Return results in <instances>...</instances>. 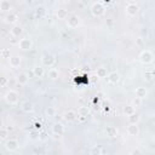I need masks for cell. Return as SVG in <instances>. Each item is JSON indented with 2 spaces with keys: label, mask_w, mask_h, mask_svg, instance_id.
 I'll use <instances>...</instances> for the list:
<instances>
[{
  "label": "cell",
  "mask_w": 155,
  "mask_h": 155,
  "mask_svg": "<svg viewBox=\"0 0 155 155\" xmlns=\"http://www.w3.org/2000/svg\"><path fill=\"white\" fill-rule=\"evenodd\" d=\"M33 71H34L35 78H39V79L45 75V69H44L42 65H35V67L33 68Z\"/></svg>",
  "instance_id": "603a6c76"
},
{
  "label": "cell",
  "mask_w": 155,
  "mask_h": 155,
  "mask_svg": "<svg viewBox=\"0 0 155 155\" xmlns=\"http://www.w3.org/2000/svg\"><path fill=\"white\" fill-rule=\"evenodd\" d=\"M80 25V17L78 15H70L67 19V27L70 29H75Z\"/></svg>",
  "instance_id": "8992f818"
},
{
  "label": "cell",
  "mask_w": 155,
  "mask_h": 155,
  "mask_svg": "<svg viewBox=\"0 0 155 155\" xmlns=\"http://www.w3.org/2000/svg\"><path fill=\"white\" fill-rule=\"evenodd\" d=\"M149 121H150V122H155V116H151V117L149 119Z\"/></svg>",
  "instance_id": "b9f144b4"
},
{
  "label": "cell",
  "mask_w": 155,
  "mask_h": 155,
  "mask_svg": "<svg viewBox=\"0 0 155 155\" xmlns=\"http://www.w3.org/2000/svg\"><path fill=\"white\" fill-rule=\"evenodd\" d=\"M29 76H28V74L27 73H24V71H22V73H18L17 75H16V82L18 84V85H27L28 84V81H29Z\"/></svg>",
  "instance_id": "8fae6325"
},
{
  "label": "cell",
  "mask_w": 155,
  "mask_h": 155,
  "mask_svg": "<svg viewBox=\"0 0 155 155\" xmlns=\"http://www.w3.org/2000/svg\"><path fill=\"white\" fill-rule=\"evenodd\" d=\"M105 134H107L108 137H110V138L116 137V136H117V128H116L115 126H107V128H105Z\"/></svg>",
  "instance_id": "d4e9b609"
},
{
  "label": "cell",
  "mask_w": 155,
  "mask_h": 155,
  "mask_svg": "<svg viewBox=\"0 0 155 155\" xmlns=\"http://www.w3.org/2000/svg\"><path fill=\"white\" fill-rule=\"evenodd\" d=\"M126 15L127 16H130V17H134V16H137V13H138V11H139V6L137 5V4H134V2H128L127 5H126Z\"/></svg>",
  "instance_id": "52a82bcc"
},
{
  "label": "cell",
  "mask_w": 155,
  "mask_h": 155,
  "mask_svg": "<svg viewBox=\"0 0 155 155\" xmlns=\"http://www.w3.org/2000/svg\"><path fill=\"white\" fill-rule=\"evenodd\" d=\"M41 128V124L40 122H35V130H40Z\"/></svg>",
  "instance_id": "f35d334b"
},
{
  "label": "cell",
  "mask_w": 155,
  "mask_h": 155,
  "mask_svg": "<svg viewBox=\"0 0 155 155\" xmlns=\"http://www.w3.org/2000/svg\"><path fill=\"white\" fill-rule=\"evenodd\" d=\"M19 147V143L17 139H13V138H10L5 142V149L8 150V151H15L17 150V148Z\"/></svg>",
  "instance_id": "9c48e42d"
},
{
  "label": "cell",
  "mask_w": 155,
  "mask_h": 155,
  "mask_svg": "<svg viewBox=\"0 0 155 155\" xmlns=\"http://www.w3.org/2000/svg\"><path fill=\"white\" fill-rule=\"evenodd\" d=\"M63 119H64L67 122H74V121H76V119H78V113H76L75 110H73V109L67 110V111L64 113V115H63Z\"/></svg>",
  "instance_id": "30bf717a"
},
{
  "label": "cell",
  "mask_w": 155,
  "mask_h": 155,
  "mask_svg": "<svg viewBox=\"0 0 155 155\" xmlns=\"http://www.w3.org/2000/svg\"><path fill=\"white\" fill-rule=\"evenodd\" d=\"M56 114H57V110H56L54 107H46V109H45V115H46L47 117H54Z\"/></svg>",
  "instance_id": "83f0119b"
},
{
  "label": "cell",
  "mask_w": 155,
  "mask_h": 155,
  "mask_svg": "<svg viewBox=\"0 0 155 155\" xmlns=\"http://www.w3.org/2000/svg\"><path fill=\"white\" fill-rule=\"evenodd\" d=\"M21 109H22V111H24L27 114H30V113L34 111V104L30 101H24L21 104Z\"/></svg>",
  "instance_id": "7c38bea8"
},
{
  "label": "cell",
  "mask_w": 155,
  "mask_h": 155,
  "mask_svg": "<svg viewBox=\"0 0 155 155\" xmlns=\"http://www.w3.org/2000/svg\"><path fill=\"white\" fill-rule=\"evenodd\" d=\"M122 113H124L126 116H130V115H132V114L136 113V107H134L133 104H127V105H125V107L122 108Z\"/></svg>",
  "instance_id": "7402d4cb"
},
{
  "label": "cell",
  "mask_w": 155,
  "mask_h": 155,
  "mask_svg": "<svg viewBox=\"0 0 155 155\" xmlns=\"http://www.w3.org/2000/svg\"><path fill=\"white\" fill-rule=\"evenodd\" d=\"M8 63H10V67L11 68H18L19 65H21V63H22V58L19 57V56H16V54H13V56H11L10 58H8Z\"/></svg>",
  "instance_id": "5bb4252c"
},
{
  "label": "cell",
  "mask_w": 155,
  "mask_h": 155,
  "mask_svg": "<svg viewBox=\"0 0 155 155\" xmlns=\"http://www.w3.org/2000/svg\"><path fill=\"white\" fill-rule=\"evenodd\" d=\"M1 57L2 58H10L11 56H10V51L7 50V48H2L1 50Z\"/></svg>",
  "instance_id": "d590c367"
},
{
  "label": "cell",
  "mask_w": 155,
  "mask_h": 155,
  "mask_svg": "<svg viewBox=\"0 0 155 155\" xmlns=\"http://www.w3.org/2000/svg\"><path fill=\"white\" fill-rule=\"evenodd\" d=\"M134 94H136V97H139V98L144 99L148 96V90L145 87H143V86H139V87H137L134 90Z\"/></svg>",
  "instance_id": "ac0fdd59"
},
{
  "label": "cell",
  "mask_w": 155,
  "mask_h": 155,
  "mask_svg": "<svg viewBox=\"0 0 155 155\" xmlns=\"http://www.w3.org/2000/svg\"><path fill=\"white\" fill-rule=\"evenodd\" d=\"M88 153H90L91 155H102V154H104V153H107V151H105L101 145H92Z\"/></svg>",
  "instance_id": "d6986e66"
},
{
  "label": "cell",
  "mask_w": 155,
  "mask_h": 155,
  "mask_svg": "<svg viewBox=\"0 0 155 155\" xmlns=\"http://www.w3.org/2000/svg\"><path fill=\"white\" fill-rule=\"evenodd\" d=\"M147 34H148V29H147V28H143V30H142V35H145V36H147Z\"/></svg>",
  "instance_id": "60d3db41"
},
{
  "label": "cell",
  "mask_w": 155,
  "mask_h": 155,
  "mask_svg": "<svg viewBox=\"0 0 155 155\" xmlns=\"http://www.w3.org/2000/svg\"><path fill=\"white\" fill-rule=\"evenodd\" d=\"M7 134H8V130L2 126V128H1V131H0V138H1V139H6Z\"/></svg>",
  "instance_id": "e575fe53"
},
{
  "label": "cell",
  "mask_w": 155,
  "mask_h": 155,
  "mask_svg": "<svg viewBox=\"0 0 155 155\" xmlns=\"http://www.w3.org/2000/svg\"><path fill=\"white\" fill-rule=\"evenodd\" d=\"M154 78H155V74L153 73V71H145L144 73V79L147 80V81H153L154 80Z\"/></svg>",
  "instance_id": "4dcf8cb0"
},
{
  "label": "cell",
  "mask_w": 155,
  "mask_h": 155,
  "mask_svg": "<svg viewBox=\"0 0 155 155\" xmlns=\"http://www.w3.org/2000/svg\"><path fill=\"white\" fill-rule=\"evenodd\" d=\"M47 78L50 80H52V81L58 80V78H59V70L57 68H50L48 71H47Z\"/></svg>",
  "instance_id": "2e32d148"
},
{
  "label": "cell",
  "mask_w": 155,
  "mask_h": 155,
  "mask_svg": "<svg viewBox=\"0 0 155 155\" xmlns=\"http://www.w3.org/2000/svg\"><path fill=\"white\" fill-rule=\"evenodd\" d=\"M51 130H52V133H53L56 137H58V138L64 133V126H63L62 122H54V124L52 125Z\"/></svg>",
  "instance_id": "ba28073f"
},
{
  "label": "cell",
  "mask_w": 155,
  "mask_h": 155,
  "mask_svg": "<svg viewBox=\"0 0 155 155\" xmlns=\"http://www.w3.org/2000/svg\"><path fill=\"white\" fill-rule=\"evenodd\" d=\"M34 16H35V18H38V19L45 17V16H46V8H45L44 6H38V7L35 8V11H34Z\"/></svg>",
  "instance_id": "ffe728a7"
},
{
  "label": "cell",
  "mask_w": 155,
  "mask_h": 155,
  "mask_svg": "<svg viewBox=\"0 0 155 155\" xmlns=\"http://www.w3.org/2000/svg\"><path fill=\"white\" fill-rule=\"evenodd\" d=\"M142 103H143V99H142V98H139V97H134V98H133V101H132V104H133L136 108L140 107V105H142Z\"/></svg>",
  "instance_id": "836d02e7"
},
{
  "label": "cell",
  "mask_w": 155,
  "mask_h": 155,
  "mask_svg": "<svg viewBox=\"0 0 155 155\" xmlns=\"http://www.w3.org/2000/svg\"><path fill=\"white\" fill-rule=\"evenodd\" d=\"M144 40H145V39H144L143 36L137 38V39H136V46H137V47H140V48H142V47H144V45H145Z\"/></svg>",
  "instance_id": "1f68e13d"
},
{
  "label": "cell",
  "mask_w": 155,
  "mask_h": 155,
  "mask_svg": "<svg viewBox=\"0 0 155 155\" xmlns=\"http://www.w3.org/2000/svg\"><path fill=\"white\" fill-rule=\"evenodd\" d=\"M108 70H107V68L105 67H99V68H97V70H96V75H97V78H99V79H104V78H108Z\"/></svg>",
  "instance_id": "cb8c5ba5"
},
{
  "label": "cell",
  "mask_w": 155,
  "mask_h": 155,
  "mask_svg": "<svg viewBox=\"0 0 155 155\" xmlns=\"http://www.w3.org/2000/svg\"><path fill=\"white\" fill-rule=\"evenodd\" d=\"M140 153H142V150H139V149H136V150L131 151V154H140Z\"/></svg>",
  "instance_id": "ab89813d"
},
{
  "label": "cell",
  "mask_w": 155,
  "mask_h": 155,
  "mask_svg": "<svg viewBox=\"0 0 155 155\" xmlns=\"http://www.w3.org/2000/svg\"><path fill=\"white\" fill-rule=\"evenodd\" d=\"M90 110L87 107H79L78 108V115H82V116H88Z\"/></svg>",
  "instance_id": "f546056e"
},
{
  "label": "cell",
  "mask_w": 155,
  "mask_h": 155,
  "mask_svg": "<svg viewBox=\"0 0 155 155\" xmlns=\"http://www.w3.org/2000/svg\"><path fill=\"white\" fill-rule=\"evenodd\" d=\"M127 117H128V122L130 124H138L139 120H140V116L137 113H134V114H132V115H130Z\"/></svg>",
  "instance_id": "f1b7e54d"
},
{
  "label": "cell",
  "mask_w": 155,
  "mask_h": 155,
  "mask_svg": "<svg viewBox=\"0 0 155 155\" xmlns=\"http://www.w3.org/2000/svg\"><path fill=\"white\" fill-rule=\"evenodd\" d=\"M108 81L110 82V84H117L119 81H120V74L117 73V71H110L109 74H108Z\"/></svg>",
  "instance_id": "e0dca14e"
},
{
  "label": "cell",
  "mask_w": 155,
  "mask_h": 155,
  "mask_svg": "<svg viewBox=\"0 0 155 155\" xmlns=\"http://www.w3.org/2000/svg\"><path fill=\"white\" fill-rule=\"evenodd\" d=\"M41 63H42L44 67L52 68L53 64L56 63V56L52 54V53H45V54L41 57Z\"/></svg>",
  "instance_id": "5b68a950"
},
{
  "label": "cell",
  "mask_w": 155,
  "mask_h": 155,
  "mask_svg": "<svg viewBox=\"0 0 155 155\" xmlns=\"http://www.w3.org/2000/svg\"><path fill=\"white\" fill-rule=\"evenodd\" d=\"M127 133H128V136H133V137L138 136L139 134V126H138V124H130L128 127H127Z\"/></svg>",
  "instance_id": "9a60e30c"
},
{
  "label": "cell",
  "mask_w": 155,
  "mask_h": 155,
  "mask_svg": "<svg viewBox=\"0 0 155 155\" xmlns=\"http://www.w3.org/2000/svg\"><path fill=\"white\" fill-rule=\"evenodd\" d=\"M18 47L22 51H29L33 47V40L28 36H24L18 41Z\"/></svg>",
  "instance_id": "277c9868"
},
{
  "label": "cell",
  "mask_w": 155,
  "mask_h": 155,
  "mask_svg": "<svg viewBox=\"0 0 155 155\" xmlns=\"http://www.w3.org/2000/svg\"><path fill=\"white\" fill-rule=\"evenodd\" d=\"M138 59H139V62H140L142 64H150V63L154 61V54H153V52L149 51V50H143V51L140 52Z\"/></svg>",
  "instance_id": "7a4b0ae2"
},
{
  "label": "cell",
  "mask_w": 155,
  "mask_h": 155,
  "mask_svg": "<svg viewBox=\"0 0 155 155\" xmlns=\"http://www.w3.org/2000/svg\"><path fill=\"white\" fill-rule=\"evenodd\" d=\"M4 99L6 101L7 104L10 105H16L18 103V92L15 91V90H10L5 93L4 96Z\"/></svg>",
  "instance_id": "6da1fadb"
},
{
  "label": "cell",
  "mask_w": 155,
  "mask_h": 155,
  "mask_svg": "<svg viewBox=\"0 0 155 155\" xmlns=\"http://www.w3.org/2000/svg\"><path fill=\"white\" fill-rule=\"evenodd\" d=\"M29 138L31 140H38L40 138V133L38 131H31V132H29Z\"/></svg>",
  "instance_id": "d6a6232c"
},
{
  "label": "cell",
  "mask_w": 155,
  "mask_h": 155,
  "mask_svg": "<svg viewBox=\"0 0 155 155\" xmlns=\"http://www.w3.org/2000/svg\"><path fill=\"white\" fill-rule=\"evenodd\" d=\"M56 16H57L58 19H65V18L69 17V16H68V11H67L65 8H58V10L56 11Z\"/></svg>",
  "instance_id": "4316f807"
},
{
  "label": "cell",
  "mask_w": 155,
  "mask_h": 155,
  "mask_svg": "<svg viewBox=\"0 0 155 155\" xmlns=\"http://www.w3.org/2000/svg\"><path fill=\"white\" fill-rule=\"evenodd\" d=\"M17 21H18V16H17L16 13H12V12H8V13L4 17V22L7 23V24L15 25V24L17 23Z\"/></svg>",
  "instance_id": "4fadbf2b"
},
{
  "label": "cell",
  "mask_w": 155,
  "mask_h": 155,
  "mask_svg": "<svg viewBox=\"0 0 155 155\" xmlns=\"http://www.w3.org/2000/svg\"><path fill=\"white\" fill-rule=\"evenodd\" d=\"M40 140H45V139H47V133L46 132H42V133H40V138H39Z\"/></svg>",
  "instance_id": "74e56055"
},
{
  "label": "cell",
  "mask_w": 155,
  "mask_h": 155,
  "mask_svg": "<svg viewBox=\"0 0 155 155\" xmlns=\"http://www.w3.org/2000/svg\"><path fill=\"white\" fill-rule=\"evenodd\" d=\"M11 8H12V6H11L10 1L2 0V1L0 2V11H1V12H10Z\"/></svg>",
  "instance_id": "484cf974"
},
{
  "label": "cell",
  "mask_w": 155,
  "mask_h": 155,
  "mask_svg": "<svg viewBox=\"0 0 155 155\" xmlns=\"http://www.w3.org/2000/svg\"><path fill=\"white\" fill-rule=\"evenodd\" d=\"M105 12V7L101 2H93L91 6V13L93 17H102Z\"/></svg>",
  "instance_id": "3957f363"
},
{
  "label": "cell",
  "mask_w": 155,
  "mask_h": 155,
  "mask_svg": "<svg viewBox=\"0 0 155 155\" xmlns=\"http://www.w3.org/2000/svg\"><path fill=\"white\" fill-rule=\"evenodd\" d=\"M22 33H23V29H22L21 25H18V24L12 25V28H11V35H12V36L19 38V36L22 35Z\"/></svg>",
  "instance_id": "44dd1931"
},
{
  "label": "cell",
  "mask_w": 155,
  "mask_h": 155,
  "mask_svg": "<svg viewBox=\"0 0 155 155\" xmlns=\"http://www.w3.org/2000/svg\"><path fill=\"white\" fill-rule=\"evenodd\" d=\"M1 87H6V85H7V79L6 78H1Z\"/></svg>",
  "instance_id": "8d00e7d4"
}]
</instances>
